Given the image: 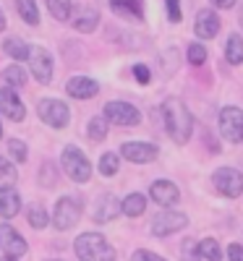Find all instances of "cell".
<instances>
[{"label": "cell", "instance_id": "cell-1", "mask_svg": "<svg viewBox=\"0 0 243 261\" xmlns=\"http://www.w3.org/2000/svg\"><path fill=\"white\" fill-rule=\"evenodd\" d=\"M162 120H165V128L175 144H188V139L193 134V115L183 99L167 97L162 102Z\"/></svg>", "mask_w": 243, "mask_h": 261}, {"label": "cell", "instance_id": "cell-2", "mask_svg": "<svg viewBox=\"0 0 243 261\" xmlns=\"http://www.w3.org/2000/svg\"><path fill=\"white\" fill-rule=\"evenodd\" d=\"M74 251L81 261H115V248L100 232H81L74 241Z\"/></svg>", "mask_w": 243, "mask_h": 261}, {"label": "cell", "instance_id": "cell-3", "mask_svg": "<svg viewBox=\"0 0 243 261\" xmlns=\"http://www.w3.org/2000/svg\"><path fill=\"white\" fill-rule=\"evenodd\" d=\"M63 170L74 183H86L92 178V165L84 157V151L79 146H65L63 149Z\"/></svg>", "mask_w": 243, "mask_h": 261}, {"label": "cell", "instance_id": "cell-4", "mask_svg": "<svg viewBox=\"0 0 243 261\" xmlns=\"http://www.w3.org/2000/svg\"><path fill=\"white\" fill-rule=\"evenodd\" d=\"M81 212H84V204L79 196H63V199L55 204V212H53V225L58 230H71L79 220H81Z\"/></svg>", "mask_w": 243, "mask_h": 261}, {"label": "cell", "instance_id": "cell-5", "mask_svg": "<svg viewBox=\"0 0 243 261\" xmlns=\"http://www.w3.org/2000/svg\"><path fill=\"white\" fill-rule=\"evenodd\" d=\"M217 123H220V134H223L230 144H240L243 141V110L240 107H233V105L223 107Z\"/></svg>", "mask_w": 243, "mask_h": 261}, {"label": "cell", "instance_id": "cell-6", "mask_svg": "<svg viewBox=\"0 0 243 261\" xmlns=\"http://www.w3.org/2000/svg\"><path fill=\"white\" fill-rule=\"evenodd\" d=\"M214 188L228 199H238L243 193V172L235 167H220L214 172Z\"/></svg>", "mask_w": 243, "mask_h": 261}, {"label": "cell", "instance_id": "cell-7", "mask_svg": "<svg viewBox=\"0 0 243 261\" xmlns=\"http://www.w3.org/2000/svg\"><path fill=\"white\" fill-rule=\"evenodd\" d=\"M37 113H39L42 120H45L47 125H53V128H63V125H68V120H71L68 105L60 102V99H42L37 105Z\"/></svg>", "mask_w": 243, "mask_h": 261}, {"label": "cell", "instance_id": "cell-8", "mask_svg": "<svg viewBox=\"0 0 243 261\" xmlns=\"http://www.w3.org/2000/svg\"><path fill=\"white\" fill-rule=\"evenodd\" d=\"M188 225V217L183 214V212H170V209H165L162 214H157L152 220V232L157 235V238H167V235H173V232H178V230H183Z\"/></svg>", "mask_w": 243, "mask_h": 261}, {"label": "cell", "instance_id": "cell-9", "mask_svg": "<svg viewBox=\"0 0 243 261\" xmlns=\"http://www.w3.org/2000/svg\"><path fill=\"white\" fill-rule=\"evenodd\" d=\"M105 118L115 125H139L141 123V113L128 102H107L105 105Z\"/></svg>", "mask_w": 243, "mask_h": 261}, {"label": "cell", "instance_id": "cell-10", "mask_svg": "<svg viewBox=\"0 0 243 261\" xmlns=\"http://www.w3.org/2000/svg\"><path fill=\"white\" fill-rule=\"evenodd\" d=\"M29 65H32V73L39 84L53 81V58L45 47H32L29 50Z\"/></svg>", "mask_w": 243, "mask_h": 261}, {"label": "cell", "instance_id": "cell-11", "mask_svg": "<svg viewBox=\"0 0 243 261\" xmlns=\"http://www.w3.org/2000/svg\"><path fill=\"white\" fill-rule=\"evenodd\" d=\"M120 154L128 162H136V165H147L152 160H157V146L147 144V141H126L120 146Z\"/></svg>", "mask_w": 243, "mask_h": 261}, {"label": "cell", "instance_id": "cell-12", "mask_svg": "<svg viewBox=\"0 0 243 261\" xmlns=\"http://www.w3.org/2000/svg\"><path fill=\"white\" fill-rule=\"evenodd\" d=\"M149 196H152L154 204H160V206L170 209L173 204H178L181 191H178V186L170 183V180H154V183L149 186Z\"/></svg>", "mask_w": 243, "mask_h": 261}, {"label": "cell", "instance_id": "cell-13", "mask_svg": "<svg viewBox=\"0 0 243 261\" xmlns=\"http://www.w3.org/2000/svg\"><path fill=\"white\" fill-rule=\"evenodd\" d=\"M0 248H3L6 256H11V258H18V256H24L29 251L27 241L11 225H0Z\"/></svg>", "mask_w": 243, "mask_h": 261}, {"label": "cell", "instance_id": "cell-14", "mask_svg": "<svg viewBox=\"0 0 243 261\" xmlns=\"http://www.w3.org/2000/svg\"><path fill=\"white\" fill-rule=\"evenodd\" d=\"M0 113L8 115L11 120H24V115H27V107H24V102L18 99V94L11 89V86H6V89H0Z\"/></svg>", "mask_w": 243, "mask_h": 261}, {"label": "cell", "instance_id": "cell-15", "mask_svg": "<svg viewBox=\"0 0 243 261\" xmlns=\"http://www.w3.org/2000/svg\"><path fill=\"white\" fill-rule=\"evenodd\" d=\"M193 29H196V34L202 37V39H212V37H217V32H220V16H217V11L202 8V11L196 13Z\"/></svg>", "mask_w": 243, "mask_h": 261}, {"label": "cell", "instance_id": "cell-16", "mask_svg": "<svg viewBox=\"0 0 243 261\" xmlns=\"http://www.w3.org/2000/svg\"><path fill=\"white\" fill-rule=\"evenodd\" d=\"M65 92L76 99H92L100 92V84L94 79H86V76H74L68 84H65Z\"/></svg>", "mask_w": 243, "mask_h": 261}, {"label": "cell", "instance_id": "cell-17", "mask_svg": "<svg viewBox=\"0 0 243 261\" xmlns=\"http://www.w3.org/2000/svg\"><path fill=\"white\" fill-rule=\"evenodd\" d=\"M118 212H120L118 199H115L113 193H105V196H100L97 204H94V222L105 225V222H110V220H115Z\"/></svg>", "mask_w": 243, "mask_h": 261}, {"label": "cell", "instance_id": "cell-18", "mask_svg": "<svg viewBox=\"0 0 243 261\" xmlns=\"http://www.w3.org/2000/svg\"><path fill=\"white\" fill-rule=\"evenodd\" d=\"M18 209H21V196L13 188H0V214L11 220L18 214Z\"/></svg>", "mask_w": 243, "mask_h": 261}, {"label": "cell", "instance_id": "cell-19", "mask_svg": "<svg viewBox=\"0 0 243 261\" xmlns=\"http://www.w3.org/2000/svg\"><path fill=\"white\" fill-rule=\"evenodd\" d=\"M144 209H147V196H141V193H128L120 204V212L126 217H139V214H144Z\"/></svg>", "mask_w": 243, "mask_h": 261}, {"label": "cell", "instance_id": "cell-20", "mask_svg": "<svg viewBox=\"0 0 243 261\" xmlns=\"http://www.w3.org/2000/svg\"><path fill=\"white\" fill-rule=\"evenodd\" d=\"M97 24H100V13H97L94 8H81V13L74 16L76 32H94Z\"/></svg>", "mask_w": 243, "mask_h": 261}, {"label": "cell", "instance_id": "cell-21", "mask_svg": "<svg viewBox=\"0 0 243 261\" xmlns=\"http://www.w3.org/2000/svg\"><path fill=\"white\" fill-rule=\"evenodd\" d=\"M225 60H228L230 65H240V63H243V39H240V34H230V37H228Z\"/></svg>", "mask_w": 243, "mask_h": 261}, {"label": "cell", "instance_id": "cell-22", "mask_svg": "<svg viewBox=\"0 0 243 261\" xmlns=\"http://www.w3.org/2000/svg\"><path fill=\"white\" fill-rule=\"evenodd\" d=\"M118 13H128L134 18H144V0H110Z\"/></svg>", "mask_w": 243, "mask_h": 261}, {"label": "cell", "instance_id": "cell-23", "mask_svg": "<svg viewBox=\"0 0 243 261\" xmlns=\"http://www.w3.org/2000/svg\"><path fill=\"white\" fill-rule=\"evenodd\" d=\"M29 45L27 42H21V39H16V37H8L6 42H3V53L6 55H11V58H16V60H24V58H29Z\"/></svg>", "mask_w": 243, "mask_h": 261}, {"label": "cell", "instance_id": "cell-24", "mask_svg": "<svg viewBox=\"0 0 243 261\" xmlns=\"http://www.w3.org/2000/svg\"><path fill=\"white\" fill-rule=\"evenodd\" d=\"M199 256L204 261H223V248L212 238H204V241H199Z\"/></svg>", "mask_w": 243, "mask_h": 261}, {"label": "cell", "instance_id": "cell-25", "mask_svg": "<svg viewBox=\"0 0 243 261\" xmlns=\"http://www.w3.org/2000/svg\"><path fill=\"white\" fill-rule=\"evenodd\" d=\"M16 8H18V16L27 21V24L37 27L39 24V13H37V3L34 0H16Z\"/></svg>", "mask_w": 243, "mask_h": 261}, {"label": "cell", "instance_id": "cell-26", "mask_svg": "<svg viewBox=\"0 0 243 261\" xmlns=\"http://www.w3.org/2000/svg\"><path fill=\"white\" fill-rule=\"evenodd\" d=\"M118 167H120V157L115 154V151H105V154L100 157V172L102 175H115L118 172Z\"/></svg>", "mask_w": 243, "mask_h": 261}, {"label": "cell", "instance_id": "cell-27", "mask_svg": "<svg viewBox=\"0 0 243 261\" xmlns=\"http://www.w3.org/2000/svg\"><path fill=\"white\" fill-rule=\"evenodd\" d=\"M3 79H6V84L11 86V89L27 84V73H24V68H21V65H8V68L3 71Z\"/></svg>", "mask_w": 243, "mask_h": 261}, {"label": "cell", "instance_id": "cell-28", "mask_svg": "<svg viewBox=\"0 0 243 261\" xmlns=\"http://www.w3.org/2000/svg\"><path fill=\"white\" fill-rule=\"evenodd\" d=\"M107 118L105 115H94L92 120H89V139L92 141H102L105 136H107Z\"/></svg>", "mask_w": 243, "mask_h": 261}, {"label": "cell", "instance_id": "cell-29", "mask_svg": "<svg viewBox=\"0 0 243 261\" xmlns=\"http://www.w3.org/2000/svg\"><path fill=\"white\" fill-rule=\"evenodd\" d=\"M16 167L6 160V157H0V188H11L16 183Z\"/></svg>", "mask_w": 243, "mask_h": 261}, {"label": "cell", "instance_id": "cell-30", "mask_svg": "<svg viewBox=\"0 0 243 261\" xmlns=\"http://www.w3.org/2000/svg\"><path fill=\"white\" fill-rule=\"evenodd\" d=\"M47 222H50V217H47L45 206L34 204V206L29 209V225H32L34 230H42V227H47Z\"/></svg>", "mask_w": 243, "mask_h": 261}, {"label": "cell", "instance_id": "cell-31", "mask_svg": "<svg viewBox=\"0 0 243 261\" xmlns=\"http://www.w3.org/2000/svg\"><path fill=\"white\" fill-rule=\"evenodd\" d=\"M47 8H50L53 18L65 21V18H68V13H71V0H47Z\"/></svg>", "mask_w": 243, "mask_h": 261}, {"label": "cell", "instance_id": "cell-32", "mask_svg": "<svg viewBox=\"0 0 243 261\" xmlns=\"http://www.w3.org/2000/svg\"><path fill=\"white\" fill-rule=\"evenodd\" d=\"M188 63H191V65H204V63H207V47L199 45V42L188 45Z\"/></svg>", "mask_w": 243, "mask_h": 261}, {"label": "cell", "instance_id": "cell-33", "mask_svg": "<svg viewBox=\"0 0 243 261\" xmlns=\"http://www.w3.org/2000/svg\"><path fill=\"white\" fill-rule=\"evenodd\" d=\"M181 256H183V261H199V241L186 238L181 243Z\"/></svg>", "mask_w": 243, "mask_h": 261}, {"label": "cell", "instance_id": "cell-34", "mask_svg": "<svg viewBox=\"0 0 243 261\" xmlns=\"http://www.w3.org/2000/svg\"><path fill=\"white\" fill-rule=\"evenodd\" d=\"M8 151H11V157H13L16 162H24V160H27V144L18 141V139H11V141H8Z\"/></svg>", "mask_w": 243, "mask_h": 261}, {"label": "cell", "instance_id": "cell-35", "mask_svg": "<svg viewBox=\"0 0 243 261\" xmlns=\"http://www.w3.org/2000/svg\"><path fill=\"white\" fill-rule=\"evenodd\" d=\"M165 6H167V18L173 21V24H178V21L183 18V13H181V0H165Z\"/></svg>", "mask_w": 243, "mask_h": 261}, {"label": "cell", "instance_id": "cell-36", "mask_svg": "<svg viewBox=\"0 0 243 261\" xmlns=\"http://www.w3.org/2000/svg\"><path fill=\"white\" fill-rule=\"evenodd\" d=\"M131 261H165L162 256H157L154 251H147V248H139L134 256H131Z\"/></svg>", "mask_w": 243, "mask_h": 261}, {"label": "cell", "instance_id": "cell-37", "mask_svg": "<svg viewBox=\"0 0 243 261\" xmlns=\"http://www.w3.org/2000/svg\"><path fill=\"white\" fill-rule=\"evenodd\" d=\"M134 76H136V81L139 84H149L152 81V73H149V68H147V65H134Z\"/></svg>", "mask_w": 243, "mask_h": 261}, {"label": "cell", "instance_id": "cell-38", "mask_svg": "<svg viewBox=\"0 0 243 261\" xmlns=\"http://www.w3.org/2000/svg\"><path fill=\"white\" fill-rule=\"evenodd\" d=\"M228 258H230V261H243V246H240V243H233V246L228 248Z\"/></svg>", "mask_w": 243, "mask_h": 261}, {"label": "cell", "instance_id": "cell-39", "mask_svg": "<svg viewBox=\"0 0 243 261\" xmlns=\"http://www.w3.org/2000/svg\"><path fill=\"white\" fill-rule=\"evenodd\" d=\"M212 3H214L217 8H233V6L238 3V0H212Z\"/></svg>", "mask_w": 243, "mask_h": 261}, {"label": "cell", "instance_id": "cell-40", "mask_svg": "<svg viewBox=\"0 0 243 261\" xmlns=\"http://www.w3.org/2000/svg\"><path fill=\"white\" fill-rule=\"evenodd\" d=\"M6 29V16H3V11H0V32Z\"/></svg>", "mask_w": 243, "mask_h": 261}, {"label": "cell", "instance_id": "cell-41", "mask_svg": "<svg viewBox=\"0 0 243 261\" xmlns=\"http://www.w3.org/2000/svg\"><path fill=\"white\" fill-rule=\"evenodd\" d=\"M238 16H240V27H243V3H240V13Z\"/></svg>", "mask_w": 243, "mask_h": 261}, {"label": "cell", "instance_id": "cell-42", "mask_svg": "<svg viewBox=\"0 0 243 261\" xmlns=\"http://www.w3.org/2000/svg\"><path fill=\"white\" fill-rule=\"evenodd\" d=\"M0 261H13V258H11V256H6V258H0Z\"/></svg>", "mask_w": 243, "mask_h": 261}, {"label": "cell", "instance_id": "cell-43", "mask_svg": "<svg viewBox=\"0 0 243 261\" xmlns=\"http://www.w3.org/2000/svg\"><path fill=\"white\" fill-rule=\"evenodd\" d=\"M0 136H3V125H0Z\"/></svg>", "mask_w": 243, "mask_h": 261}, {"label": "cell", "instance_id": "cell-44", "mask_svg": "<svg viewBox=\"0 0 243 261\" xmlns=\"http://www.w3.org/2000/svg\"><path fill=\"white\" fill-rule=\"evenodd\" d=\"M55 261H58V258H55Z\"/></svg>", "mask_w": 243, "mask_h": 261}]
</instances>
